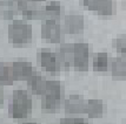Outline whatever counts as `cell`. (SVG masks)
I'll list each match as a JSON object with an SVG mask.
<instances>
[{"instance_id": "obj_2", "label": "cell", "mask_w": 126, "mask_h": 124, "mask_svg": "<svg viewBox=\"0 0 126 124\" xmlns=\"http://www.w3.org/2000/svg\"><path fill=\"white\" fill-rule=\"evenodd\" d=\"M33 102L26 90L16 89L13 92L11 102L8 104V115L14 119L26 118L27 115L32 111Z\"/></svg>"}, {"instance_id": "obj_4", "label": "cell", "mask_w": 126, "mask_h": 124, "mask_svg": "<svg viewBox=\"0 0 126 124\" xmlns=\"http://www.w3.org/2000/svg\"><path fill=\"white\" fill-rule=\"evenodd\" d=\"M73 67L78 73H85L88 69L90 47L85 42H76L73 46Z\"/></svg>"}, {"instance_id": "obj_21", "label": "cell", "mask_w": 126, "mask_h": 124, "mask_svg": "<svg viewBox=\"0 0 126 124\" xmlns=\"http://www.w3.org/2000/svg\"><path fill=\"white\" fill-rule=\"evenodd\" d=\"M60 124H90L84 118H64Z\"/></svg>"}, {"instance_id": "obj_23", "label": "cell", "mask_w": 126, "mask_h": 124, "mask_svg": "<svg viewBox=\"0 0 126 124\" xmlns=\"http://www.w3.org/2000/svg\"><path fill=\"white\" fill-rule=\"evenodd\" d=\"M21 124H35V123H33V122H24Z\"/></svg>"}, {"instance_id": "obj_16", "label": "cell", "mask_w": 126, "mask_h": 124, "mask_svg": "<svg viewBox=\"0 0 126 124\" xmlns=\"http://www.w3.org/2000/svg\"><path fill=\"white\" fill-rule=\"evenodd\" d=\"M16 81V77L12 70L11 66L0 63V84L1 86H11Z\"/></svg>"}, {"instance_id": "obj_24", "label": "cell", "mask_w": 126, "mask_h": 124, "mask_svg": "<svg viewBox=\"0 0 126 124\" xmlns=\"http://www.w3.org/2000/svg\"><path fill=\"white\" fill-rule=\"evenodd\" d=\"M28 1H34V2H38V1H43V0H28Z\"/></svg>"}, {"instance_id": "obj_22", "label": "cell", "mask_w": 126, "mask_h": 124, "mask_svg": "<svg viewBox=\"0 0 126 124\" xmlns=\"http://www.w3.org/2000/svg\"><path fill=\"white\" fill-rule=\"evenodd\" d=\"M12 1L16 4V10L20 11L21 13L28 7V0H12Z\"/></svg>"}, {"instance_id": "obj_8", "label": "cell", "mask_w": 126, "mask_h": 124, "mask_svg": "<svg viewBox=\"0 0 126 124\" xmlns=\"http://www.w3.org/2000/svg\"><path fill=\"white\" fill-rule=\"evenodd\" d=\"M85 21H84V16L80 13L77 12H71L65 15L64 19V28L65 32L70 35H78L84 31Z\"/></svg>"}, {"instance_id": "obj_6", "label": "cell", "mask_w": 126, "mask_h": 124, "mask_svg": "<svg viewBox=\"0 0 126 124\" xmlns=\"http://www.w3.org/2000/svg\"><path fill=\"white\" fill-rule=\"evenodd\" d=\"M37 62L51 75H55L60 69L55 54L48 48H39L37 50Z\"/></svg>"}, {"instance_id": "obj_15", "label": "cell", "mask_w": 126, "mask_h": 124, "mask_svg": "<svg viewBox=\"0 0 126 124\" xmlns=\"http://www.w3.org/2000/svg\"><path fill=\"white\" fill-rule=\"evenodd\" d=\"M16 13V6L12 0H0V19L10 20Z\"/></svg>"}, {"instance_id": "obj_19", "label": "cell", "mask_w": 126, "mask_h": 124, "mask_svg": "<svg viewBox=\"0 0 126 124\" xmlns=\"http://www.w3.org/2000/svg\"><path fill=\"white\" fill-rule=\"evenodd\" d=\"M22 14L28 20H39V19H45L46 18L44 11L39 10L37 7H31V6H28L27 8L22 12Z\"/></svg>"}, {"instance_id": "obj_13", "label": "cell", "mask_w": 126, "mask_h": 124, "mask_svg": "<svg viewBox=\"0 0 126 124\" xmlns=\"http://www.w3.org/2000/svg\"><path fill=\"white\" fill-rule=\"evenodd\" d=\"M82 113H85L86 116H88L90 118L100 117L103 115V113H104V104H103V102L100 100H95V98L88 100L87 102H85Z\"/></svg>"}, {"instance_id": "obj_25", "label": "cell", "mask_w": 126, "mask_h": 124, "mask_svg": "<svg viewBox=\"0 0 126 124\" xmlns=\"http://www.w3.org/2000/svg\"><path fill=\"white\" fill-rule=\"evenodd\" d=\"M1 98H2V95H1V91H0V103H1Z\"/></svg>"}, {"instance_id": "obj_1", "label": "cell", "mask_w": 126, "mask_h": 124, "mask_svg": "<svg viewBox=\"0 0 126 124\" xmlns=\"http://www.w3.org/2000/svg\"><path fill=\"white\" fill-rule=\"evenodd\" d=\"M64 87L59 81H47L44 92V100L41 102V109L46 113H54L58 111L64 100Z\"/></svg>"}, {"instance_id": "obj_3", "label": "cell", "mask_w": 126, "mask_h": 124, "mask_svg": "<svg viewBox=\"0 0 126 124\" xmlns=\"http://www.w3.org/2000/svg\"><path fill=\"white\" fill-rule=\"evenodd\" d=\"M32 28L24 20H13L8 26V41L13 47L22 48L31 42Z\"/></svg>"}, {"instance_id": "obj_7", "label": "cell", "mask_w": 126, "mask_h": 124, "mask_svg": "<svg viewBox=\"0 0 126 124\" xmlns=\"http://www.w3.org/2000/svg\"><path fill=\"white\" fill-rule=\"evenodd\" d=\"M85 8L94 12L97 15L109 18L113 13V1L112 0H82Z\"/></svg>"}, {"instance_id": "obj_12", "label": "cell", "mask_w": 126, "mask_h": 124, "mask_svg": "<svg viewBox=\"0 0 126 124\" xmlns=\"http://www.w3.org/2000/svg\"><path fill=\"white\" fill-rule=\"evenodd\" d=\"M46 83H47L46 77L38 75V74H34L30 79H27L28 89L34 95H44L45 89H46Z\"/></svg>"}, {"instance_id": "obj_20", "label": "cell", "mask_w": 126, "mask_h": 124, "mask_svg": "<svg viewBox=\"0 0 126 124\" xmlns=\"http://www.w3.org/2000/svg\"><path fill=\"white\" fill-rule=\"evenodd\" d=\"M125 38L124 36H121V38H115L112 40V46H113V48L115 50H118L119 53H120L123 56L125 55Z\"/></svg>"}, {"instance_id": "obj_14", "label": "cell", "mask_w": 126, "mask_h": 124, "mask_svg": "<svg viewBox=\"0 0 126 124\" xmlns=\"http://www.w3.org/2000/svg\"><path fill=\"white\" fill-rule=\"evenodd\" d=\"M110 66V56L105 52H99L93 56L92 60V67L93 70L98 74L105 73Z\"/></svg>"}, {"instance_id": "obj_18", "label": "cell", "mask_w": 126, "mask_h": 124, "mask_svg": "<svg viewBox=\"0 0 126 124\" xmlns=\"http://www.w3.org/2000/svg\"><path fill=\"white\" fill-rule=\"evenodd\" d=\"M111 71L114 77H125L126 67L125 60L123 56H117L111 60Z\"/></svg>"}, {"instance_id": "obj_11", "label": "cell", "mask_w": 126, "mask_h": 124, "mask_svg": "<svg viewBox=\"0 0 126 124\" xmlns=\"http://www.w3.org/2000/svg\"><path fill=\"white\" fill-rule=\"evenodd\" d=\"M84 105H85V100L81 95H70L66 97L64 101V109H65L66 113L70 115H77V113H81L84 111Z\"/></svg>"}, {"instance_id": "obj_5", "label": "cell", "mask_w": 126, "mask_h": 124, "mask_svg": "<svg viewBox=\"0 0 126 124\" xmlns=\"http://www.w3.org/2000/svg\"><path fill=\"white\" fill-rule=\"evenodd\" d=\"M41 36L49 43H60L64 40V31L57 20L46 19L41 25Z\"/></svg>"}, {"instance_id": "obj_17", "label": "cell", "mask_w": 126, "mask_h": 124, "mask_svg": "<svg viewBox=\"0 0 126 124\" xmlns=\"http://www.w3.org/2000/svg\"><path fill=\"white\" fill-rule=\"evenodd\" d=\"M45 16L46 19H58L59 16L61 15L63 13V6L59 1H48L46 6H45V10H44Z\"/></svg>"}, {"instance_id": "obj_9", "label": "cell", "mask_w": 126, "mask_h": 124, "mask_svg": "<svg viewBox=\"0 0 126 124\" xmlns=\"http://www.w3.org/2000/svg\"><path fill=\"white\" fill-rule=\"evenodd\" d=\"M11 67L16 77V80H27L34 74H37L35 73V68L25 59L14 60Z\"/></svg>"}, {"instance_id": "obj_10", "label": "cell", "mask_w": 126, "mask_h": 124, "mask_svg": "<svg viewBox=\"0 0 126 124\" xmlns=\"http://www.w3.org/2000/svg\"><path fill=\"white\" fill-rule=\"evenodd\" d=\"M55 56L59 66L64 67L65 69H68L73 66V47L70 43H61L57 48Z\"/></svg>"}]
</instances>
